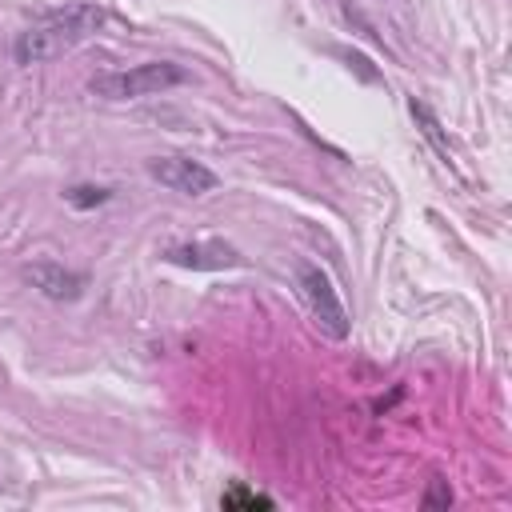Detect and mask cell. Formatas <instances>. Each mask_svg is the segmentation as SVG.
<instances>
[{
	"label": "cell",
	"mask_w": 512,
	"mask_h": 512,
	"mask_svg": "<svg viewBox=\"0 0 512 512\" xmlns=\"http://www.w3.org/2000/svg\"><path fill=\"white\" fill-rule=\"evenodd\" d=\"M104 24V12L96 4H68L60 12H48L44 20L28 24L16 44H12V60L16 64H44V60H56L64 52H72L76 44H84L96 28Z\"/></svg>",
	"instance_id": "6da1fadb"
},
{
	"label": "cell",
	"mask_w": 512,
	"mask_h": 512,
	"mask_svg": "<svg viewBox=\"0 0 512 512\" xmlns=\"http://www.w3.org/2000/svg\"><path fill=\"white\" fill-rule=\"evenodd\" d=\"M188 72L180 64H168V60H148V64H136V68H124V72H100L92 76V92L104 96V100H140V96H156V92H168L176 84H184Z\"/></svg>",
	"instance_id": "7a4b0ae2"
},
{
	"label": "cell",
	"mask_w": 512,
	"mask_h": 512,
	"mask_svg": "<svg viewBox=\"0 0 512 512\" xmlns=\"http://www.w3.org/2000/svg\"><path fill=\"white\" fill-rule=\"evenodd\" d=\"M296 288H300V300H304L308 316L316 320V328L324 336H332V340H344L348 328H352V320H348V308L340 304V296L332 288V276L320 264L300 260L296 264Z\"/></svg>",
	"instance_id": "3957f363"
},
{
	"label": "cell",
	"mask_w": 512,
	"mask_h": 512,
	"mask_svg": "<svg viewBox=\"0 0 512 512\" xmlns=\"http://www.w3.org/2000/svg\"><path fill=\"white\" fill-rule=\"evenodd\" d=\"M148 172H152V180H160L164 188L184 192V196H204L220 184L216 172L192 156H156V160H148Z\"/></svg>",
	"instance_id": "277c9868"
},
{
	"label": "cell",
	"mask_w": 512,
	"mask_h": 512,
	"mask_svg": "<svg viewBox=\"0 0 512 512\" xmlns=\"http://www.w3.org/2000/svg\"><path fill=\"white\" fill-rule=\"evenodd\" d=\"M164 260L176 264V268H192V272H220V268H240L244 264V256L224 240L172 244V248H164Z\"/></svg>",
	"instance_id": "5b68a950"
},
{
	"label": "cell",
	"mask_w": 512,
	"mask_h": 512,
	"mask_svg": "<svg viewBox=\"0 0 512 512\" xmlns=\"http://www.w3.org/2000/svg\"><path fill=\"white\" fill-rule=\"evenodd\" d=\"M24 276H28V284L40 288L48 300H76V296L84 292V276L60 268V264H52V260H36V264H28Z\"/></svg>",
	"instance_id": "8992f818"
},
{
	"label": "cell",
	"mask_w": 512,
	"mask_h": 512,
	"mask_svg": "<svg viewBox=\"0 0 512 512\" xmlns=\"http://www.w3.org/2000/svg\"><path fill=\"white\" fill-rule=\"evenodd\" d=\"M220 508H228V512H256V508H272V496H264V492H256V488H244V484H232L224 496H220Z\"/></svg>",
	"instance_id": "52a82bcc"
},
{
	"label": "cell",
	"mask_w": 512,
	"mask_h": 512,
	"mask_svg": "<svg viewBox=\"0 0 512 512\" xmlns=\"http://www.w3.org/2000/svg\"><path fill=\"white\" fill-rule=\"evenodd\" d=\"M412 116H416V124H420V132L436 144V152L448 160V140H444V132H440V120L432 116V108L424 104V100H412Z\"/></svg>",
	"instance_id": "ba28073f"
},
{
	"label": "cell",
	"mask_w": 512,
	"mask_h": 512,
	"mask_svg": "<svg viewBox=\"0 0 512 512\" xmlns=\"http://www.w3.org/2000/svg\"><path fill=\"white\" fill-rule=\"evenodd\" d=\"M112 192L108 188H96V184H76V188H68L64 192V200L72 204V208H96V204H104Z\"/></svg>",
	"instance_id": "9c48e42d"
},
{
	"label": "cell",
	"mask_w": 512,
	"mask_h": 512,
	"mask_svg": "<svg viewBox=\"0 0 512 512\" xmlns=\"http://www.w3.org/2000/svg\"><path fill=\"white\" fill-rule=\"evenodd\" d=\"M448 504H452L448 484H444V480H432V488H428V496H424V508H448Z\"/></svg>",
	"instance_id": "30bf717a"
}]
</instances>
